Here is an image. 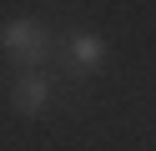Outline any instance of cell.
<instances>
[{
	"label": "cell",
	"mask_w": 156,
	"mask_h": 151,
	"mask_svg": "<svg viewBox=\"0 0 156 151\" xmlns=\"http://www.w3.org/2000/svg\"><path fill=\"white\" fill-rule=\"evenodd\" d=\"M55 40L61 35H51L45 20H35V15H10L0 25V50L20 70H41L45 60H55Z\"/></svg>",
	"instance_id": "cell-1"
},
{
	"label": "cell",
	"mask_w": 156,
	"mask_h": 151,
	"mask_svg": "<svg viewBox=\"0 0 156 151\" xmlns=\"http://www.w3.org/2000/svg\"><path fill=\"white\" fill-rule=\"evenodd\" d=\"M51 101H55V76L51 70H20V76L10 81V106H15V116H45L51 111Z\"/></svg>",
	"instance_id": "cell-2"
}]
</instances>
